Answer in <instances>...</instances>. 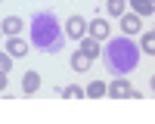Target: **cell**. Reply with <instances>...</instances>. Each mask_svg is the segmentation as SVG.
I'll return each instance as SVG.
<instances>
[{
	"mask_svg": "<svg viewBox=\"0 0 155 124\" xmlns=\"http://www.w3.org/2000/svg\"><path fill=\"white\" fill-rule=\"evenodd\" d=\"M28 34H31V44L41 50V53H59L62 44H65V31L59 25V16L53 9H41L31 16L28 25Z\"/></svg>",
	"mask_w": 155,
	"mask_h": 124,
	"instance_id": "6da1fadb",
	"label": "cell"
},
{
	"mask_svg": "<svg viewBox=\"0 0 155 124\" xmlns=\"http://www.w3.org/2000/svg\"><path fill=\"white\" fill-rule=\"evenodd\" d=\"M102 62H106V68L115 74V78H124V74H130L140 65V47L127 34L112 37L106 44V50H102Z\"/></svg>",
	"mask_w": 155,
	"mask_h": 124,
	"instance_id": "7a4b0ae2",
	"label": "cell"
},
{
	"mask_svg": "<svg viewBox=\"0 0 155 124\" xmlns=\"http://www.w3.org/2000/svg\"><path fill=\"white\" fill-rule=\"evenodd\" d=\"M87 34L93 37V41H106V37H109V22L102 16H96L93 22H87Z\"/></svg>",
	"mask_w": 155,
	"mask_h": 124,
	"instance_id": "3957f363",
	"label": "cell"
},
{
	"mask_svg": "<svg viewBox=\"0 0 155 124\" xmlns=\"http://www.w3.org/2000/svg\"><path fill=\"white\" fill-rule=\"evenodd\" d=\"M65 34H68V37H74V41H81V37L87 34V22L78 16V12H74V16L65 22Z\"/></svg>",
	"mask_w": 155,
	"mask_h": 124,
	"instance_id": "277c9868",
	"label": "cell"
},
{
	"mask_svg": "<svg viewBox=\"0 0 155 124\" xmlns=\"http://www.w3.org/2000/svg\"><path fill=\"white\" fill-rule=\"evenodd\" d=\"M22 28H25V22H22L19 16H6L3 22H0V31L9 34V37H19V34H22Z\"/></svg>",
	"mask_w": 155,
	"mask_h": 124,
	"instance_id": "5b68a950",
	"label": "cell"
},
{
	"mask_svg": "<svg viewBox=\"0 0 155 124\" xmlns=\"http://www.w3.org/2000/svg\"><path fill=\"white\" fill-rule=\"evenodd\" d=\"M121 28H124V34H137L143 28V22H140L137 12H121Z\"/></svg>",
	"mask_w": 155,
	"mask_h": 124,
	"instance_id": "8992f818",
	"label": "cell"
},
{
	"mask_svg": "<svg viewBox=\"0 0 155 124\" xmlns=\"http://www.w3.org/2000/svg\"><path fill=\"white\" fill-rule=\"evenodd\" d=\"M130 90H134V87L127 84V78H115V81L109 84V93H112L115 99H124V96H130Z\"/></svg>",
	"mask_w": 155,
	"mask_h": 124,
	"instance_id": "52a82bcc",
	"label": "cell"
},
{
	"mask_svg": "<svg viewBox=\"0 0 155 124\" xmlns=\"http://www.w3.org/2000/svg\"><path fill=\"white\" fill-rule=\"evenodd\" d=\"M6 50H9L12 59H22L25 53H28V44H25V37H9V41H6Z\"/></svg>",
	"mask_w": 155,
	"mask_h": 124,
	"instance_id": "ba28073f",
	"label": "cell"
},
{
	"mask_svg": "<svg viewBox=\"0 0 155 124\" xmlns=\"http://www.w3.org/2000/svg\"><path fill=\"white\" fill-rule=\"evenodd\" d=\"M22 90L25 93H37V90H41V74H37V71H25L22 74Z\"/></svg>",
	"mask_w": 155,
	"mask_h": 124,
	"instance_id": "9c48e42d",
	"label": "cell"
},
{
	"mask_svg": "<svg viewBox=\"0 0 155 124\" xmlns=\"http://www.w3.org/2000/svg\"><path fill=\"white\" fill-rule=\"evenodd\" d=\"M90 62H93V59H90L87 53H81V50H74V53H71V68H74V71H87Z\"/></svg>",
	"mask_w": 155,
	"mask_h": 124,
	"instance_id": "30bf717a",
	"label": "cell"
},
{
	"mask_svg": "<svg viewBox=\"0 0 155 124\" xmlns=\"http://www.w3.org/2000/svg\"><path fill=\"white\" fill-rule=\"evenodd\" d=\"M130 6L137 16H152L155 12V0H130Z\"/></svg>",
	"mask_w": 155,
	"mask_h": 124,
	"instance_id": "8fae6325",
	"label": "cell"
},
{
	"mask_svg": "<svg viewBox=\"0 0 155 124\" xmlns=\"http://www.w3.org/2000/svg\"><path fill=\"white\" fill-rule=\"evenodd\" d=\"M81 53H87L90 59H96V56H99V41H93V37L84 34V37H81Z\"/></svg>",
	"mask_w": 155,
	"mask_h": 124,
	"instance_id": "7c38bea8",
	"label": "cell"
},
{
	"mask_svg": "<svg viewBox=\"0 0 155 124\" xmlns=\"http://www.w3.org/2000/svg\"><path fill=\"white\" fill-rule=\"evenodd\" d=\"M106 93H109V87L102 84V81H93V84L87 87V96H93V99H99V96H106Z\"/></svg>",
	"mask_w": 155,
	"mask_h": 124,
	"instance_id": "4fadbf2b",
	"label": "cell"
},
{
	"mask_svg": "<svg viewBox=\"0 0 155 124\" xmlns=\"http://www.w3.org/2000/svg\"><path fill=\"white\" fill-rule=\"evenodd\" d=\"M140 53H155V37H152V31L149 34H143V41H140Z\"/></svg>",
	"mask_w": 155,
	"mask_h": 124,
	"instance_id": "5bb4252c",
	"label": "cell"
},
{
	"mask_svg": "<svg viewBox=\"0 0 155 124\" xmlns=\"http://www.w3.org/2000/svg\"><path fill=\"white\" fill-rule=\"evenodd\" d=\"M62 96H65V99H81V96H84V90L71 84V87H62Z\"/></svg>",
	"mask_w": 155,
	"mask_h": 124,
	"instance_id": "9a60e30c",
	"label": "cell"
},
{
	"mask_svg": "<svg viewBox=\"0 0 155 124\" xmlns=\"http://www.w3.org/2000/svg\"><path fill=\"white\" fill-rule=\"evenodd\" d=\"M106 6H109L112 16H121V12H124V0H106Z\"/></svg>",
	"mask_w": 155,
	"mask_h": 124,
	"instance_id": "2e32d148",
	"label": "cell"
},
{
	"mask_svg": "<svg viewBox=\"0 0 155 124\" xmlns=\"http://www.w3.org/2000/svg\"><path fill=\"white\" fill-rule=\"evenodd\" d=\"M9 68H12V56H9V53H3V50H0V71L6 74Z\"/></svg>",
	"mask_w": 155,
	"mask_h": 124,
	"instance_id": "e0dca14e",
	"label": "cell"
},
{
	"mask_svg": "<svg viewBox=\"0 0 155 124\" xmlns=\"http://www.w3.org/2000/svg\"><path fill=\"white\" fill-rule=\"evenodd\" d=\"M3 90H6V74L0 71V93H3Z\"/></svg>",
	"mask_w": 155,
	"mask_h": 124,
	"instance_id": "ac0fdd59",
	"label": "cell"
}]
</instances>
